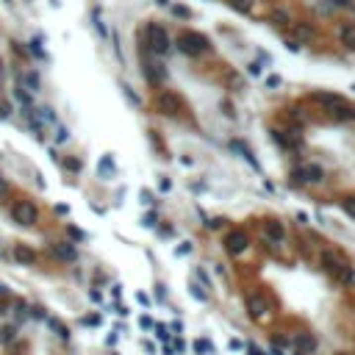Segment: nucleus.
<instances>
[{
    "mask_svg": "<svg viewBox=\"0 0 355 355\" xmlns=\"http://www.w3.org/2000/svg\"><path fill=\"white\" fill-rule=\"evenodd\" d=\"M175 45H178V50L181 53H186V56H200V53H205V50H211V42L205 39L203 34H195V31H183L178 39H175Z\"/></svg>",
    "mask_w": 355,
    "mask_h": 355,
    "instance_id": "obj_1",
    "label": "nucleus"
},
{
    "mask_svg": "<svg viewBox=\"0 0 355 355\" xmlns=\"http://www.w3.org/2000/svg\"><path fill=\"white\" fill-rule=\"evenodd\" d=\"M147 45H150V50H153L155 56H167L169 50H172V39H169L167 28L155 25V22L147 25Z\"/></svg>",
    "mask_w": 355,
    "mask_h": 355,
    "instance_id": "obj_2",
    "label": "nucleus"
},
{
    "mask_svg": "<svg viewBox=\"0 0 355 355\" xmlns=\"http://www.w3.org/2000/svg\"><path fill=\"white\" fill-rule=\"evenodd\" d=\"M11 219H14L17 225H22V228H31V225H36V219H39V211H36L34 203L17 200L14 205H11Z\"/></svg>",
    "mask_w": 355,
    "mask_h": 355,
    "instance_id": "obj_3",
    "label": "nucleus"
},
{
    "mask_svg": "<svg viewBox=\"0 0 355 355\" xmlns=\"http://www.w3.org/2000/svg\"><path fill=\"white\" fill-rule=\"evenodd\" d=\"M225 250H228V255H233V258H239V255H244V250L250 247V239H247V233H244L242 228H236V230H228L225 233Z\"/></svg>",
    "mask_w": 355,
    "mask_h": 355,
    "instance_id": "obj_4",
    "label": "nucleus"
},
{
    "mask_svg": "<svg viewBox=\"0 0 355 355\" xmlns=\"http://www.w3.org/2000/svg\"><path fill=\"white\" fill-rule=\"evenodd\" d=\"M319 261H322V266H325V272L330 275V278H336V275H339V269H341L344 264H350V261L341 255L339 250H322Z\"/></svg>",
    "mask_w": 355,
    "mask_h": 355,
    "instance_id": "obj_5",
    "label": "nucleus"
},
{
    "mask_svg": "<svg viewBox=\"0 0 355 355\" xmlns=\"http://www.w3.org/2000/svg\"><path fill=\"white\" fill-rule=\"evenodd\" d=\"M292 178L297 183H322L325 172H322V167H316V164H308V167H294Z\"/></svg>",
    "mask_w": 355,
    "mask_h": 355,
    "instance_id": "obj_6",
    "label": "nucleus"
},
{
    "mask_svg": "<svg viewBox=\"0 0 355 355\" xmlns=\"http://www.w3.org/2000/svg\"><path fill=\"white\" fill-rule=\"evenodd\" d=\"M272 139L278 142V145L283 147V150H292V153H297L300 147H303V136H300L297 131L283 133V131H278V128H275V131H272Z\"/></svg>",
    "mask_w": 355,
    "mask_h": 355,
    "instance_id": "obj_7",
    "label": "nucleus"
},
{
    "mask_svg": "<svg viewBox=\"0 0 355 355\" xmlns=\"http://www.w3.org/2000/svg\"><path fill=\"white\" fill-rule=\"evenodd\" d=\"M244 305H247V311H250V316L253 319H261L266 313V297L264 294H255V292H250V294H244Z\"/></svg>",
    "mask_w": 355,
    "mask_h": 355,
    "instance_id": "obj_8",
    "label": "nucleus"
},
{
    "mask_svg": "<svg viewBox=\"0 0 355 355\" xmlns=\"http://www.w3.org/2000/svg\"><path fill=\"white\" fill-rule=\"evenodd\" d=\"M292 347L297 350V355H311L313 350H316V339H313L311 333H294L292 336Z\"/></svg>",
    "mask_w": 355,
    "mask_h": 355,
    "instance_id": "obj_9",
    "label": "nucleus"
},
{
    "mask_svg": "<svg viewBox=\"0 0 355 355\" xmlns=\"http://www.w3.org/2000/svg\"><path fill=\"white\" fill-rule=\"evenodd\" d=\"M308 98H311L313 103L325 105L327 111H330V108H336V105H341V103H347V100L341 98V95H336V92H311Z\"/></svg>",
    "mask_w": 355,
    "mask_h": 355,
    "instance_id": "obj_10",
    "label": "nucleus"
},
{
    "mask_svg": "<svg viewBox=\"0 0 355 355\" xmlns=\"http://www.w3.org/2000/svg\"><path fill=\"white\" fill-rule=\"evenodd\" d=\"M264 236H266V244H283L286 228L278 222V219H269V222L264 225Z\"/></svg>",
    "mask_w": 355,
    "mask_h": 355,
    "instance_id": "obj_11",
    "label": "nucleus"
},
{
    "mask_svg": "<svg viewBox=\"0 0 355 355\" xmlns=\"http://www.w3.org/2000/svg\"><path fill=\"white\" fill-rule=\"evenodd\" d=\"M155 105H158L164 114H175L178 111V105H181V100H178L175 92H161L158 98H155Z\"/></svg>",
    "mask_w": 355,
    "mask_h": 355,
    "instance_id": "obj_12",
    "label": "nucleus"
},
{
    "mask_svg": "<svg viewBox=\"0 0 355 355\" xmlns=\"http://www.w3.org/2000/svg\"><path fill=\"white\" fill-rule=\"evenodd\" d=\"M330 117H333V122L344 125V122H353L355 119V108L350 103H341V105H336V108H330Z\"/></svg>",
    "mask_w": 355,
    "mask_h": 355,
    "instance_id": "obj_13",
    "label": "nucleus"
},
{
    "mask_svg": "<svg viewBox=\"0 0 355 355\" xmlns=\"http://www.w3.org/2000/svg\"><path fill=\"white\" fill-rule=\"evenodd\" d=\"M336 36H339V42L344 48H355V22H341Z\"/></svg>",
    "mask_w": 355,
    "mask_h": 355,
    "instance_id": "obj_14",
    "label": "nucleus"
},
{
    "mask_svg": "<svg viewBox=\"0 0 355 355\" xmlns=\"http://www.w3.org/2000/svg\"><path fill=\"white\" fill-rule=\"evenodd\" d=\"M53 255L61 258V261H75L78 250H75V244H70V242H56L53 244Z\"/></svg>",
    "mask_w": 355,
    "mask_h": 355,
    "instance_id": "obj_15",
    "label": "nucleus"
},
{
    "mask_svg": "<svg viewBox=\"0 0 355 355\" xmlns=\"http://www.w3.org/2000/svg\"><path fill=\"white\" fill-rule=\"evenodd\" d=\"M230 147H233V150L239 153V158H244L253 169H258V161H255V155H253V150H250L247 145H242V142H230Z\"/></svg>",
    "mask_w": 355,
    "mask_h": 355,
    "instance_id": "obj_16",
    "label": "nucleus"
},
{
    "mask_svg": "<svg viewBox=\"0 0 355 355\" xmlns=\"http://www.w3.org/2000/svg\"><path fill=\"white\" fill-rule=\"evenodd\" d=\"M333 280H336L339 286H350V283H355V266H353V264H344Z\"/></svg>",
    "mask_w": 355,
    "mask_h": 355,
    "instance_id": "obj_17",
    "label": "nucleus"
},
{
    "mask_svg": "<svg viewBox=\"0 0 355 355\" xmlns=\"http://www.w3.org/2000/svg\"><path fill=\"white\" fill-rule=\"evenodd\" d=\"M14 258L20 261V264H34V261H36L34 250H28L25 244H17V247H14Z\"/></svg>",
    "mask_w": 355,
    "mask_h": 355,
    "instance_id": "obj_18",
    "label": "nucleus"
},
{
    "mask_svg": "<svg viewBox=\"0 0 355 355\" xmlns=\"http://www.w3.org/2000/svg\"><path fill=\"white\" fill-rule=\"evenodd\" d=\"M192 350H195L197 355H214V344H211L208 339H195Z\"/></svg>",
    "mask_w": 355,
    "mask_h": 355,
    "instance_id": "obj_19",
    "label": "nucleus"
},
{
    "mask_svg": "<svg viewBox=\"0 0 355 355\" xmlns=\"http://www.w3.org/2000/svg\"><path fill=\"white\" fill-rule=\"evenodd\" d=\"M98 169H100V175H103L105 181H108V178H111L114 172H117V167H114V161L108 158V155H105V158L100 161V167H98Z\"/></svg>",
    "mask_w": 355,
    "mask_h": 355,
    "instance_id": "obj_20",
    "label": "nucleus"
},
{
    "mask_svg": "<svg viewBox=\"0 0 355 355\" xmlns=\"http://www.w3.org/2000/svg\"><path fill=\"white\" fill-rule=\"evenodd\" d=\"M269 20L278 22V25H286V22H292V14H289L286 8H275V11L269 14Z\"/></svg>",
    "mask_w": 355,
    "mask_h": 355,
    "instance_id": "obj_21",
    "label": "nucleus"
},
{
    "mask_svg": "<svg viewBox=\"0 0 355 355\" xmlns=\"http://www.w3.org/2000/svg\"><path fill=\"white\" fill-rule=\"evenodd\" d=\"M153 333L158 336V341H164V344H167L169 336H172V333H169V327L164 325V322H155V325H153Z\"/></svg>",
    "mask_w": 355,
    "mask_h": 355,
    "instance_id": "obj_22",
    "label": "nucleus"
},
{
    "mask_svg": "<svg viewBox=\"0 0 355 355\" xmlns=\"http://www.w3.org/2000/svg\"><path fill=\"white\" fill-rule=\"evenodd\" d=\"M230 8H236V11H242V14H250V6L253 0H228Z\"/></svg>",
    "mask_w": 355,
    "mask_h": 355,
    "instance_id": "obj_23",
    "label": "nucleus"
},
{
    "mask_svg": "<svg viewBox=\"0 0 355 355\" xmlns=\"http://www.w3.org/2000/svg\"><path fill=\"white\" fill-rule=\"evenodd\" d=\"M339 205H341V211H344V214L355 219V197H341Z\"/></svg>",
    "mask_w": 355,
    "mask_h": 355,
    "instance_id": "obj_24",
    "label": "nucleus"
},
{
    "mask_svg": "<svg viewBox=\"0 0 355 355\" xmlns=\"http://www.w3.org/2000/svg\"><path fill=\"white\" fill-rule=\"evenodd\" d=\"M50 327L56 330V336H58V339H64V341L70 339V330H67V327H64V325H61V322H58V319H50Z\"/></svg>",
    "mask_w": 355,
    "mask_h": 355,
    "instance_id": "obj_25",
    "label": "nucleus"
},
{
    "mask_svg": "<svg viewBox=\"0 0 355 355\" xmlns=\"http://www.w3.org/2000/svg\"><path fill=\"white\" fill-rule=\"evenodd\" d=\"M17 339V327L14 325H6L0 330V341H14Z\"/></svg>",
    "mask_w": 355,
    "mask_h": 355,
    "instance_id": "obj_26",
    "label": "nucleus"
},
{
    "mask_svg": "<svg viewBox=\"0 0 355 355\" xmlns=\"http://www.w3.org/2000/svg\"><path fill=\"white\" fill-rule=\"evenodd\" d=\"M100 322H103V316H100V313H92V316H84V325H92V327H98Z\"/></svg>",
    "mask_w": 355,
    "mask_h": 355,
    "instance_id": "obj_27",
    "label": "nucleus"
},
{
    "mask_svg": "<svg viewBox=\"0 0 355 355\" xmlns=\"http://www.w3.org/2000/svg\"><path fill=\"white\" fill-rule=\"evenodd\" d=\"M195 275H197V280H200V283H203V289H211V278H208V275H205V272H203V269H197Z\"/></svg>",
    "mask_w": 355,
    "mask_h": 355,
    "instance_id": "obj_28",
    "label": "nucleus"
},
{
    "mask_svg": "<svg viewBox=\"0 0 355 355\" xmlns=\"http://www.w3.org/2000/svg\"><path fill=\"white\" fill-rule=\"evenodd\" d=\"M280 86V75H266V89H278Z\"/></svg>",
    "mask_w": 355,
    "mask_h": 355,
    "instance_id": "obj_29",
    "label": "nucleus"
},
{
    "mask_svg": "<svg viewBox=\"0 0 355 355\" xmlns=\"http://www.w3.org/2000/svg\"><path fill=\"white\" fill-rule=\"evenodd\" d=\"M17 100H20V103H25V105H31V95L25 89H20V86H17Z\"/></svg>",
    "mask_w": 355,
    "mask_h": 355,
    "instance_id": "obj_30",
    "label": "nucleus"
},
{
    "mask_svg": "<svg viewBox=\"0 0 355 355\" xmlns=\"http://www.w3.org/2000/svg\"><path fill=\"white\" fill-rule=\"evenodd\" d=\"M172 11H175V14H178V17H183V20H189V17H192V11H189L186 6H175Z\"/></svg>",
    "mask_w": 355,
    "mask_h": 355,
    "instance_id": "obj_31",
    "label": "nucleus"
},
{
    "mask_svg": "<svg viewBox=\"0 0 355 355\" xmlns=\"http://www.w3.org/2000/svg\"><path fill=\"white\" fill-rule=\"evenodd\" d=\"M139 325L145 327V330H153V325H155V322H153V319H150V316L145 313V316H139Z\"/></svg>",
    "mask_w": 355,
    "mask_h": 355,
    "instance_id": "obj_32",
    "label": "nucleus"
},
{
    "mask_svg": "<svg viewBox=\"0 0 355 355\" xmlns=\"http://www.w3.org/2000/svg\"><path fill=\"white\" fill-rule=\"evenodd\" d=\"M327 3H330L333 8H350V6H353L350 0H327Z\"/></svg>",
    "mask_w": 355,
    "mask_h": 355,
    "instance_id": "obj_33",
    "label": "nucleus"
},
{
    "mask_svg": "<svg viewBox=\"0 0 355 355\" xmlns=\"http://www.w3.org/2000/svg\"><path fill=\"white\" fill-rule=\"evenodd\" d=\"M64 167H67V169H72V172H78V169H81V161H75V158H67V161H64Z\"/></svg>",
    "mask_w": 355,
    "mask_h": 355,
    "instance_id": "obj_34",
    "label": "nucleus"
},
{
    "mask_svg": "<svg viewBox=\"0 0 355 355\" xmlns=\"http://www.w3.org/2000/svg\"><path fill=\"white\" fill-rule=\"evenodd\" d=\"M169 330H172L175 336H181V333H183V322H181V319H175L172 325H169Z\"/></svg>",
    "mask_w": 355,
    "mask_h": 355,
    "instance_id": "obj_35",
    "label": "nucleus"
},
{
    "mask_svg": "<svg viewBox=\"0 0 355 355\" xmlns=\"http://www.w3.org/2000/svg\"><path fill=\"white\" fill-rule=\"evenodd\" d=\"M258 64H266V67H269V64H272V56L261 50V53H258Z\"/></svg>",
    "mask_w": 355,
    "mask_h": 355,
    "instance_id": "obj_36",
    "label": "nucleus"
},
{
    "mask_svg": "<svg viewBox=\"0 0 355 355\" xmlns=\"http://www.w3.org/2000/svg\"><path fill=\"white\" fill-rule=\"evenodd\" d=\"M142 203H145V205H153V192H142Z\"/></svg>",
    "mask_w": 355,
    "mask_h": 355,
    "instance_id": "obj_37",
    "label": "nucleus"
},
{
    "mask_svg": "<svg viewBox=\"0 0 355 355\" xmlns=\"http://www.w3.org/2000/svg\"><path fill=\"white\" fill-rule=\"evenodd\" d=\"M70 139V133H67V128H58V133H56V142H67Z\"/></svg>",
    "mask_w": 355,
    "mask_h": 355,
    "instance_id": "obj_38",
    "label": "nucleus"
},
{
    "mask_svg": "<svg viewBox=\"0 0 355 355\" xmlns=\"http://www.w3.org/2000/svg\"><path fill=\"white\" fill-rule=\"evenodd\" d=\"M247 72H250V75H261V64H258V61H253L250 67H247Z\"/></svg>",
    "mask_w": 355,
    "mask_h": 355,
    "instance_id": "obj_39",
    "label": "nucleus"
},
{
    "mask_svg": "<svg viewBox=\"0 0 355 355\" xmlns=\"http://www.w3.org/2000/svg\"><path fill=\"white\" fill-rule=\"evenodd\" d=\"M155 222H158V216H155V214H147V216H145V225H147V228H153Z\"/></svg>",
    "mask_w": 355,
    "mask_h": 355,
    "instance_id": "obj_40",
    "label": "nucleus"
},
{
    "mask_svg": "<svg viewBox=\"0 0 355 355\" xmlns=\"http://www.w3.org/2000/svg\"><path fill=\"white\" fill-rule=\"evenodd\" d=\"M175 253H178V255H186V253H192V244H181V247H178V250H175Z\"/></svg>",
    "mask_w": 355,
    "mask_h": 355,
    "instance_id": "obj_41",
    "label": "nucleus"
},
{
    "mask_svg": "<svg viewBox=\"0 0 355 355\" xmlns=\"http://www.w3.org/2000/svg\"><path fill=\"white\" fill-rule=\"evenodd\" d=\"M247 353H250V355H266L264 350H258L255 344H247Z\"/></svg>",
    "mask_w": 355,
    "mask_h": 355,
    "instance_id": "obj_42",
    "label": "nucleus"
},
{
    "mask_svg": "<svg viewBox=\"0 0 355 355\" xmlns=\"http://www.w3.org/2000/svg\"><path fill=\"white\" fill-rule=\"evenodd\" d=\"M8 111H11V105H8V103H0V117H8Z\"/></svg>",
    "mask_w": 355,
    "mask_h": 355,
    "instance_id": "obj_43",
    "label": "nucleus"
},
{
    "mask_svg": "<svg viewBox=\"0 0 355 355\" xmlns=\"http://www.w3.org/2000/svg\"><path fill=\"white\" fill-rule=\"evenodd\" d=\"M70 236H72V239H78V242H81V239H84V233H81V230H78V228H70Z\"/></svg>",
    "mask_w": 355,
    "mask_h": 355,
    "instance_id": "obj_44",
    "label": "nucleus"
},
{
    "mask_svg": "<svg viewBox=\"0 0 355 355\" xmlns=\"http://www.w3.org/2000/svg\"><path fill=\"white\" fill-rule=\"evenodd\" d=\"M6 192H8V183H6V181H3V175H0V197L6 195Z\"/></svg>",
    "mask_w": 355,
    "mask_h": 355,
    "instance_id": "obj_45",
    "label": "nucleus"
},
{
    "mask_svg": "<svg viewBox=\"0 0 355 355\" xmlns=\"http://www.w3.org/2000/svg\"><path fill=\"white\" fill-rule=\"evenodd\" d=\"M169 186H172V183H169V178H161V192H169Z\"/></svg>",
    "mask_w": 355,
    "mask_h": 355,
    "instance_id": "obj_46",
    "label": "nucleus"
},
{
    "mask_svg": "<svg viewBox=\"0 0 355 355\" xmlns=\"http://www.w3.org/2000/svg\"><path fill=\"white\" fill-rule=\"evenodd\" d=\"M158 3H161V6H164V3H167V0H158Z\"/></svg>",
    "mask_w": 355,
    "mask_h": 355,
    "instance_id": "obj_47",
    "label": "nucleus"
},
{
    "mask_svg": "<svg viewBox=\"0 0 355 355\" xmlns=\"http://www.w3.org/2000/svg\"><path fill=\"white\" fill-rule=\"evenodd\" d=\"M353 89H355V86H353Z\"/></svg>",
    "mask_w": 355,
    "mask_h": 355,
    "instance_id": "obj_48",
    "label": "nucleus"
},
{
    "mask_svg": "<svg viewBox=\"0 0 355 355\" xmlns=\"http://www.w3.org/2000/svg\"><path fill=\"white\" fill-rule=\"evenodd\" d=\"M341 355H344V353H341Z\"/></svg>",
    "mask_w": 355,
    "mask_h": 355,
    "instance_id": "obj_49",
    "label": "nucleus"
}]
</instances>
